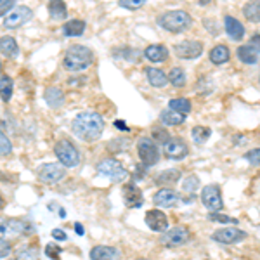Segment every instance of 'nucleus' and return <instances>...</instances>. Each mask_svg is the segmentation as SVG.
I'll use <instances>...</instances> for the list:
<instances>
[{"instance_id":"1","label":"nucleus","mask_w":260,"mask_h":260,"mask_svg":"<svg viewBox=\"0 0 260 260\" xmlns=\"http://www.w3.org/2000/svg\"><path fill=\"white\" fill-rule=\"evenodd\" d=\"M71 128H73V134L80 139L92 142L95 139H99L101 134L104 130V120L99 113L94 111H83L78 113L77 116L71 121Z\"/></svg>"},{"instance_id":"2","label":"nucleus","mask_w":260,"mask_h":260,"mask_svg":"<svg viewBox=\"0 0 260 260\" xmlns=\"http://www.w3.org/2000/svg\"><path fill=\"white\" fill-rule=\"evenodd\" d=\"M94 62V52L89 47H83V45H73L66 50L64 54V68L68 71H73V73H78V71L87 70L89 66Z\"/></svg>"},{"instance_id":"3","label":"nucleus","mask_w":260,"mask_h":260,"mask_svg":"<svg viewBox=\"0 0 260 260\" xmlns=\"http://www.w3.org/2000/svg\"><path fill=\"white\" fill-rule=\"evenodd\" d=\"M158 24L170 33H182L192 24V19L186 11H167L158 18Z\"/></svg>"},{"instance_id":"4","label":"nucleus","mask_w":260,"mask_h":260,"mask_svg":"<svg viewBox=\"0 0 260 260\" xmlns=\"http://www.w3.org/2000/svg\"><path fill=\"white\" fill-rule=\"evenodd\" d=\"M54 154L57 156V160L62 167H68V169H73L80 163V153L75 148V144L68 139H61L56 142L54 146Z\"/></svg>"},{"instance_id":"5","label":"nucleus","mask_w":260,"mask_h":260,"mask_svg":"<svg viewBox=\"0 0 260 260\" xmlns=\"http://www.w3.org/2000/svg\"><path fill=\"white\" fill-rule=\"evenodd\" d=\"M98 172L104 177L111 179L113 182H123L127 179L128 172L121 165V161L115 160V158H106V160L98 163Z\"/></svg>"},{"instance_id":"6","label":"nucleus","mask_w":260,"mask_h":260,"mask_svg":"<svg viewBox=\"0 0 260 260\" xmlns=\"http://www.w3.org/2000/svg\"><path fill=\"white\" fill-rule=\"evenodd\" d=\"M137 151H139V158L144 167H153L160 161V151L151 137H141L137 142Z\"/></svg>"},{"instance_id":"7","label":"nucleus","mask_w":260,"mask_h":260,"mask_svg":"<svg viewBox=\"0 0 260 260\" xmlns=\"http://www.w3.org/2000/svg\"><path fill=\"white\" fill-rule=\"evenodd\" d=\"M191 233L187 228L184 225H177V228H172L169 231H165L161 236V245L163 246H169V248H177V246H182L189 241Z\"/></svg>"},{"instance_id":"8","label":"nucleus","mask_w":260,"mask_h":260,"mask_svg":"<svg viewBox=\"0 0 260 260\" xmlns=\"http://www.w3.org/2000/svg\"><path fill=\"white\" fill-rule=\"evenodd\" d=\"M201 203L205 205V208H208V210L213 213L222 210V208H224V201H222L220 187L215 186V184L205 186L203 191H201Z\"/></svg>"},{"instance_id":"9","label":"nucleus","mask_w":260,"mask_h":260,"mask_svg":"<svg viewBox=\"0 0 260 260\" xmlns=\"http://www.w3.org/2000/svg\"><path fill=\"white\" fill-rule=\"evenodd\" d=\"M174 52L180 59H198L203 54V44L198 40H184L175 44Z\"/></svg>"},{"instance_id":"10","label":"nucleus","mask_w":260,"mask_h":260,"mask_svg":"<svg viewBox=\"0 0 260 260\" xmlns=\"http://www.w3.org/2000/svg\"><path fill=\"white\" fill-rule=\"evenodd\" d=\"M213 241L222 243V245H236V243H241L248 238V234L245 231L238 229V228H224L219 229L212 234Z\"/></svg>"},{"instance_id":"11","label":"nucleus","mask_w":260,"mask_h":260,"mask_svg":"<svg viewBox=\"0 0 260 260\" xmlns=\"http://www.w3.org/2000/svg\"><path fill=\"white\" fill-rule=\"evenodd\" d=\"M33 12L30 7L26 6H19V7H14L9 14L6 16V19H4V26L6 28H19L23 26L24 23H28V21L31 19Z\"/></svg>"},{"instance_id":"12","label":"nucleus","mask_w":260,"mask_h":260,"mask_svg":"<svg viewBox=\"0 0 260 260\" xmlns=\"http://www.w3.org/2000/svg\"><path fill=\"white\" fill-rule=\"evenodd\" d=\"M189 153V148L180 137H172V139L163 146V154L169 160H184Z\"/></svg>"},{"instance_id":"13","label":"nucleus","mask_w":260,"mask_h":260,"mask_svg":"<svg viewBox=\"0 0 260 260\" xmlns=\"http://www.w3.org/2000/svg\"><path fill=\"white\" fill-rule=\"evenodd\" d=\"M66 175V167L61 163H47L39 170V179L45 184H56Z\"/></svg>"},{"instance_id":"14","label":"nucleus","mask_w":260,"mask_h":260,"mask_svg":"<svg viewBox=\"0 0 260 260\" xmlns=\"http://www.w3.org/2000/svg\"><path fill=\"white\" fill-rule=\"evenodd\" d=\"M146 225L154 233H165L169 229V217L161 210H148L144 215Z\"/></svg>"},{"instance_id":"15","label":"nucleus","mask_w":260,"mask_h":260,"mask_svg":"<svg viewBox=\"0 0 260 260\" xmlns=\"http://www.w3.org/2000/svg\"><path fill=\"white\" fill-rule=\"evenodd\" d=\"M26 224L18 219H0V238H16L24 234Z\"/></svg>"},{"instance_id":"16","label":"nucleus","mask_w":260,"mask_h":260,"mask_svg":"<svg viewBox=\"0 0 260 260\" xmlns=\"http://www.w3.org/2000/svg\"><path fill=\"white\" fill-rule=\"evenodd\" d=\"M153 201L160 208H172L179 203V194L170 187H163V189L156 191V194L153 196Z\"/></svg>"},{"instance_id":"17","label":"nucleus","mask_w":260,"mask_h":260,"mask_svg":"<svg viewBox=\"0 0 260 260\" xmlns=\"http://www.w3.org/2000/svg\"><path fill=\"white\" fill-rule=\"evenodd\" d=\"M92 260H121V251L115 246L99 245L90 250Z\"/></svg>"},{"instance_id":"18","label":"nucleus","mask_w":260,"mask_h":260,"mask_svg":"<svg viewBox=\"0 0 260 260\" xmlns=\"http://www.w3.org/2000/svg\"><path fill=\"white\" fill-rule=\"evenodd\" d=\"M224 28L229 39H233L236 42H240L243 37H245V26H243L236 18H233V16H225L224 18Z\"/></svg>"},{"instance_id":"19","label":"nucleus","mask_w":260,"mask_h":260,"mask_svg":"<svg viewBox=\"0 0 260 260\" xmlns=\"http://www.w3.org/2000/svg\"><path fill=\"white\" fill-rule=\"evenodd\" d=\"M123 200H125V205L128 208H137L142 205V191L136 184H127L123 186Z\"/></svg>"},{"instance_id":"20","label":"nucleus","mask_w":260,"mask_h":260,"mask_svg":"<svg viewBox=\"0 0 260 260\" xmlns=\"http://www.w3.org/2000/svg\"><path fill=\"white\" fill-rule=\"evenodd\" d=\"M144 57L151 62H163L169 59V49L161 44H153L144 49Z\"/></svg>"},{"instance_id":"21","label":"nucleus","mask_w":260,"mask_h":260,"mask_svg":"<svg viewBox=\"0 0 260 260\" xmlns=\"http://www.w3.org/2000/svg\"><path fill=\"white\" fill-rule=\"evenodd\" d=\"M144 71H146V77H148L149 83L153 87H156V89H161V87H165L167 83H169V77L163 73V70H160V68H146Z\"/></svg>"},{"instance_id":"22","label":"nucleus","mask_w":260,"mask_h":260,"mask_svg":"<svg viewBox=\"0 0 260 260\" xmlns=\"http://www.w3.org/2000/svg\"><path fill=\"white\" fill-rule=\"evenodd\" d=\"M208 57H210V61L213 64H225L231 57V52L225 45H215V47L208 52Z\"/></svg>"},{"instance_id":"23","label":"nucleus","mask_w":260,"mask_h":260,"mask_svg":"<svg viewBox=\"0 0 260 260\" xmlns=\"http://www.w3.org/2000/svg\"><path fill=\"white\" fill-rule=\"evenodd\" d=\"M83 31H85V21L82 19H71L62 26L64 37H80Z\"/></svg>"},{"instance_id":"24","label":"nucleus","mask_w":260,"mask_h":260,"mask_svg":"<svg viewBox=\"0 0 260 260\" xmlns=\"http://www.w3.org/2000/svg\"><path fill=\"white\" fill-rule=\"evenodd\" d=\"M45 101L50 108H59L62 103H64V94L57 89V87H47L45 89V94H44Z\"/></svg>"},{"instance_id":"25","label":"nucleus","mask_w":260,"mask_h":260,"mask_svg":"<svg viewBox=\"0 0 260 260\" xmlns=\"http://www.w3.org/2000/svg\"><path fill=\"white\" fill-rule=\"evenodd\" d=\"M0 52L6 54V56H9V57H16L19 54V47L12 37L6 35L0 39Z\"/></svg>"},{"instance_id":"26","label":"nucleus","mask_w":260,"mask_h":260,"mask_svg":"<svg viewBox=\"0 0 260 260\" xmlns=\"http://www.w3.org/2000/svg\"><path fill=\"white\" fill-rule=\"evenodd\" d=\"M238 57H240L243 62H246V64H255V62L258 61V52L251 47L250 44H246V45L238 47Z\"/></svg>"},{"instance_id":"27","label":"nucleus","mask_w":260,"mask_h":260,"mask_svg":"<svg viewBox=\"0 0 260 260\" xmlns=\"http://www.w3.org/2000/svg\"><path fill=\"white\" fill-rule=\"evenodd\" d=\"M49 14L52 19H64L68 16V7L61 0H54L49 4Z\"/></svg>"},{"instance_id":"28","label":"nucleus","mask_w":260,"mask_h":260,"mask_svg":"<svg viewBox=\"0 0 260 260\" xmlns=\"http://www.w3.org/2000/svg\"><path fill=\"white\" fill-rule=\"evenodd\" d=\"M160 121L163 125H180V123H184V121H186V116L180 115V113H177V111L165 110V111H161Z\"/></svg>"},{"instance_id":"29","label":"nucleus","mask_w":260,"mask_h":260,"mask_svg":"<svg viewBox=\"0 0 260 260\" xmlns=\"http://www.w3.org/2000/svg\"><path fill=\"white\" fill-rule=\"evenodd\" d=\"M12 90H14V83H12L11 77L2 75V77H0V99L9 103L12 98Z\"/></svg>"},{"instance_id":"30","label":"nucleus","mask_w":260,"mask_h":260,"mask_svg":"<svg viewBox=\"0 0 260 260\" xmlns=\"http://www.w3.org/2000/svg\"><path fill=\"white\" fill-rule=\"evenodd\" d=\"M180 170L179 169H169L156 175V184H177L180 180Z\"/></svg>"},{"instance_id":"31","label":"nucleus","mask_w":260,"mask_h":260,"mask_svg":"<svg viewBox=\"0 0 260 260\" xmlns=\"http://www.w3.org/2000/svg\"><path fill=\"white\" fill-rule=\"evenodd\" d=\"M169 108L172 111H177V113H180V115L186 116L187 113L191 111V101L186 99V98H175L169 103Z\"/></svg>"},{"instance_id":"32","label":"nucleus","mask_w":260,"mask_h":260,"mask_svg":"<svg viewBox=\"0 0 260 260\" xmlns=\"http://www.w3.org/2000/svg\"><path fill=\"white\" fill-rule=\"evenodd\" d=\"M243 14L251 23H260V2H248L243 7Z\"/></svg>"},{"instance_id":"33","label":"nucleus","mask_w":260,"mask_h":260,"mask_svg":"<svg viewBox=\"0 0 260 260\" xmlns=\"http://www.w3.org/2000/svg\"><path fill=\"white\" fill-rule=\"evenodd\" d=\"M169 77V82L174 87H184L186 85V73H184L182 68H172L170 73L167 75Z\"/></svg>"},{"instance_id":"34","label":"nucleus","mask_w":260,"mask_h":260,"mask_svg":"<svg viewBox=\"0 0 260 260\" xmlns=\"http://www.w3.org/2000/svg\"><path fill=\"white\" fill-rule=\"evenodd\" d=\"M210 136H212V130L208 127L198 125V127L192 128V139H194L196 144H203V142H207Z\"/></svg>"},{"instance_id":"35","label":"nucleus","mask_w":260,"mask_h":260,"mask_svg":"<svg viewBox=\"0 0 260 260\" xmlns=\"http://www.w3.org/2000/svg\"><path fill=\"white\" fill-rule=\"evenodd\" d=\"M151 139H153L154 142H158V144H161V146H165L167 142H169L172 137H170V134L167 132L163 127H153V132H151Z\"/></svg>"},{"instance_id":"36","label":"nucleus","mask_w":260,"mask_h":260,"mask_svg":"<svg viewBox=\"0 0 260 260\" xmlns=\"http://www.w3.org/2000/svg\"><path fill=\"white\" fill-rule=\"evenodd\" d=\"M200 187V179L196 177V175H187L186 179H184V182H182V189L186 191V192H194L196 189Z\"/></svg>"},{"instance_id":"37","label":"nucleus","mask_w":260,"mask_h":260,"mask_svg":"<svg viewBox=\"0 0 260 260\" xmlns=\"http://www.w3.org/2000/svg\"><path fill=\"white\" fill-rule=\"evenodd\" d=\"M208 219H210L212 222H219V224H238V219H233V217L229 215H224V213L217 212V213H210L208 215Z\"/></svg>"},{"instance_id":"38","label":"nucleus","mask_w":260,"mask_h":260,"mask_svg":"<svg viewBox=\"0 0 260 260\" xmlns=\"http://www.w3.org/2000/svg\"><path fill=\"white\" fill-rule=\"evenodd\" d=\"M12 153V144L11 141L6 137V134L0 130V156H9Z\"/></svg>"},{"instance_id":"39","label":"nucleus","mask_w":260,"mask_h":260,"mask_svg":"<svg viewBox=\"0 0 260 260\" xmlns=\"http://www.w3.org/2000/svg\"><path fill=\"white\" fill-rule=\"evenodd\" d=\"M120 7H125V9H139V7L144 4V0H120Z\"/></svg>"},{"instance_id":"40","label":"nucleus","mask_w":260,"mask_h":260,"mask_svg":"<svg viewBox=\"0 0 260 260\" xmlns=\"http://www.w3.org/2000/svg\"><path fill=\"white\" fill-rule=\"evenodd\" d=\"M245 158L251 163V165H260V148L248 151V153L245 154Z\"/></svg>"},{"instance_id":"41","label":"nucleus","mask_w":260,"mask_h":260,"mask_svg":"<svg viewBox=\"0 0 260 260\" xmlns=\"http://www.w3.org/2000/svg\"><path fill=\"white\" fill-rule=\"evenodd\" d=\"M12 9H14V2L12 0H0V18L7 16Z\"/></svg>"},{"instance_id":"42","label":"nucleus","mask_w":260,"mask_h":260,"mask_svg":"<svg viewBox=\"0 0 260 260\" xmlns=\"http://www.w3.org/2000/svg\"><path fill=\"white\" fill-rule=\"evenodd\" d=\"M45 253H47V257H50L52 260H59L61 248H57L56 245H47L45 246Z\"/></svg>"},{"instance_id":"43","label":"nucleus","mask_w":260,"mask_h":260,"mask_svg":"<svg viewBox=\"0 0 260 260\" xmlns=\"http://www.w3.org/2000/svg\"><path fill=\"white\" fill-rule=\"evenodd\" d=\"M9 253H11V243L0 238V258L7 257Z\"/></svg>"},{"instance_id":"44","label":"nucleus","mask_w":260,"mask_h":260,"mask_svg":"<svg viewBox=\"0 0 260 260\" xmlns=\"http://www.w3.org/2000/svg\"><path fill=\"white\" fill-rule=\"evenodd\" d=\"M52 238H56L57 241H66L68 240V234L62 229H52Z\"/></svg>"},{"instance_id":"45","label":"nucleus","mask_w":260,"mask_h":260,"mask_svg":"<svg viewBox=\"0 0 260 260\" xmlns=\"http://www.w3.org/2000/svg\"><path fill=\"white\" fill-rule=\"evenodd\" d=\"M250 45L255 50H257V52H260V35H253V37H251V39H250Z\"/></svg>"},{"instance_id":"46","label":"nucleus","mask_w":260,"mask_h":260,"mask_svg":"<svg viewBox=\"0 0 260 260\" xmlns=\"http://www.w3.org/2000/svg\"><path fill=\"white\" fill-rule=\"evenodd\" d=\"M75 233L80 234V236H83V234H85V229H83V225L80 224V222H77V224H75Z\"/></svg>"},{"instance_id":"47","label":"nucleus","mask_w":260,"mask_h":260,"mask_svg":"<svg viewBox=\"0 0 260 260\" xmlns=\"http://www.w3.org/2000/svg\"><path fill=\"white\" fill-rule=\"evenodd\" d=\"M115 127H116V128H120V130H128V128H127V123H125V121H120V120H116V121H115Z\"/></svg>"},{"instance_id":"48","label":"nucleus","mask_w":260,"mask_h":260,"mask_svg":"<svg viewBox=\"0 0 260 260\" xmlns=\"http://www.w3.org/2000/svg\"><path fill=\"white\" fill-rule=\"evenodd\" d=\"M4 207H6V201H4V198L0 196V210H4Z\"/></svg>"},{"instance_id":"49","label":"nucleus","mask_w":260,"mask_h":260,"mask_svg":"<svg viewBox=\"0 0 260 260\" xmlns=\"http://www.w3.org/2000/svg\"><path fill=\"white\" fill-rule=\"evenodd\" d=\"M0 71H2V62H0Z\"/></svg>"},{"instance_id":"50","label":"nucleus","mask_w":260,"mask_h":260,"mask_svg":"<svg viewBox=\"0 0 260 260\" xmlns=\"http://www.w3.org/2000/svg\"><path fill=\"white\" fill-rule=\"evenodd\" d=\"M137 260H148V258H137Z\"/></svg>"}]
</instances>
